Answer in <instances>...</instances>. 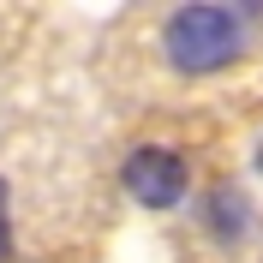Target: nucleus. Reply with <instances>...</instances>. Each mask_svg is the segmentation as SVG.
Masks as SVG:
<instances>
[{
    "mask_svg": "<svg viewBox=\"0 0 263 263\" xmlns=\"http://www.w3.org/2000/svg\"><path fill=\"white\" fill-rule=\"evenodd\" d=\"M0 257H6V185H0Z\"/></svg>",
    "mask_w": 263,
    "mask_h": 263,
    "instance_id": "20e7f679",
    "label": "nucleus"
},
{
    "mask_svg": "<svg viewBox=\"0 0 263 263\" xmlns=\"http://www.w3.org/2000/svg\"><path fill=\"white\" fill-rule=\"evenodd\" d=\"M257 167H263V149H257Z\"/></svg>",
    "mask_w": 263,
    "mask_h": 263,
    "instance_id": "39448f33",
    "label": "nucleus"
},
{
    "mask_svg": "<svg viewBox=\"0 0 263 263\" xmlns=\"http://www.w3.org/2000/svg\"><path fill=\"white\" fill-rule=\"evenodd\" d=\"M126 192L144 210H174L192 192V174H185V162L174 149H132L126 156Z\"/></svg>",
    "mask_w": 263,
    "mask_h": 263,
    "instance_id": "f03ea898",
    "label": "nucleus"
},
{
    "mask_svg": "<svg viewBox=\"0 0 263 263\" xmlns=\"http://www.w3.org/2000/svg\"><path fill=\"white\" fill-rule=\"evenodd\" d=\"M203 221L233 246V233H239V192H233V185H215V203L203 210Z\"/></svg>",
    "mask_w": 263,
    "mask_h": 263,
    "instance_id": "7ed1b4c3",
    "label": "nucleus"
},
{
    "mask_svg": "<svg viewBox=\"0 0 263 263\" xmlns=\"http://www.w3.org/2000/svg\"><path fill=\"white\" fill-rule=\"evenodd\" d=\"M162 48L192 78L221 72V66H233L246 54V18L233 6H180L167 18V30H162Z\"/></svg>",
    "mask_w": 263,
    "mask_h": 263,
    "instance_id": "f257e3e1",
    "label": "nucleus"
}]
</instances>
